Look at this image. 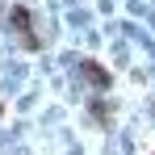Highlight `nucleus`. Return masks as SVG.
<instances>
[{
  "mask_svg": "<svg viewBox=\"0 0 155 155\" xmlns=\"http://www.w3.org/2000/svg\"><path fill=\"white\" fill-rule=\"evenodd\" d=\"M13 21H17V29L25 34V46H29V51H38V29H34V13H29L25 4H17V8H13Z\"/></svg>",
  "mask_w": 155,
  "mask_h": 155,
  "instance_id": "nucleus-1",
  "label": "nucleus"
},
{
  "mask_svg": "<svg viewBox=\"0 0 155 155\" xmlns=\"http://www.w3.org/2000/svg\"><path fill=\"white\" fill-rule=\"evenodd\" d=\"M80 76L88 80V84H97V88H109V71H105L101 63H92V59H84V63H80Z\"/></svg>",
  "mask_w": 155,
  "mask_h": 155,
  "instance_id": "nucleus-2",
  "label": "nucleus"
}]
</instances>
